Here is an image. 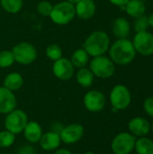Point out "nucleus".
I'll return each mask as SVG.
<instances>
[{
  "label": "nucleus",
  "instance_id": "nucleus-35",
  "mask_svg": "<svg viewBox=\"0 0 153 154\" xmlns=\"http://www.w3.org/2000/svg\"><path fill=\"white\" fill-rule=\"evenodd\" d=\"M67 1H68L69 3H70V4H72V5H76V4H78L80 0H67Z\"/></svg>",
  "mask_w": 153,
  "mask_h": 154
},
{
  "label": "nucleus",
  "instance_id": "nucleus-4",
  "mask_svg": "<svg viewBox=\"0 0 153 154\" xmlns=\"http://www.w3.org/2000/svg\"><path fill=\"white\" fill-rule=\"evenodd\" d=\"M89 69L92 71L94 76L99 79H106L111 78L114 75L115 66L110 58L102 55L94 57V59L90 62Z\"/></svg>",
  "mask_w": 153,
  "mask_h": 154
},
{
  "label": "nucleus",
  "instance_id": "nucleus-29",
  "mask_svg": "<svg viewBox=\"0 0 153 154\" xmlns=\"http://www.w3.org/2000/svg\"><path fill=\"white\" fill-rule=\"evenodd\" d=\"M52 7H53V5L50 2L46 1V0L41 1L37 5L38 12L43 16H50V14L51 13V10H52Z\"/></svg>",
  "mask_w": 153,
  "mask_h": 154
},
{
  "label": "nucleus",
  "instance_id": "nucleus-9",
  "mask_svg": "<svg viewBox=\"0 0 153 154\" xmlns=\"http://www.w3.org/2000/svg\"><path fill=\"white\" fill-rule=\"evenodd\" d=\"M136 53L142 56H150L153 54V34L145 31L136 32L133 41Z\"/></svg>",
  "mask_w": 153,
  "mask_h": 154
},
{
  "label": "nucleus",
  "instance_id": "nucleus-8",
  "mask_svg": "<svg viewBox=\"0 0 153 154\" xmlns=\"http://www.w3.org/2000/svg\"><path fill=\"white\" fill-rule=\"evenodd\" d=\"M136 137L130 133L118 134L112 141L111 149L115 154H130L134 150Z\"/></svg>",
  "mask_w": 153,
  "mask_h": 154
},
{
  "label": "nucleus",
  "instance_id": "nucleus-5",
  "mask_svg": "<svg viewBox=\"0 0 153 154\" xmlns=\"http://www.w3.org/2000/svg\"><path fill=\"white\" fill-rule=\"evenodd\" d=\"M5 130L11 132L14 135L23 133L25 125L28 123L27 114L21 109H14L9 114L5 115Z\"/></svg>",
  "mask_w": 153,
  "mask_h": 154
},
{
  "label": "nucleus",
  "instance_id": "nucleus-20",
  "mask_svg": "<svg viewBox=\"0 0 153 154\" xmlns=\"http://www.w3.org/2000/svg\"><path fill=\"white\" fill-rule=\"evenodd\" d=\"M23 85V78L20 73L12 72L6 75L4 79V87L11 91H16L20 89Z\"/></svg>",
  "mask_w": 153,
  "mask_h": 154
},
{
  "label": "nucleus",
  "instance_id": "nucleus-33",
  "mask_svg": "<svg viewBox=\"0 0 153 154\" xmlns=\"http://www.w3.org/2000/svg\"><path fill=\"white\" fill-rule=\"evenodd\" d=\"M54 154H73L70 151H69V150H67V149H63V148H61V149H57L56 151H55V152Z\"/></svg>",
  "mask_w": 153,
  "mask_h": 154
},
{
  "label": "nucleus",
  "instance_id": "nucleus-26",
  "mask_svg": "<svg viewBox=\"0 0 153 154\" xmlns=\"http://www.w3.org/2000/svg\"><path fill=\"white\" fill-rule=\"evenodd\" d=\"M46 55L50 60L56 61L59 59L62 58V50L58 44L52 43L46 48Z\"/></svg>",
  "mask_w": 153,
  "mask_h": 154
},
{
  "label": "nucleus",
  "instance_id": "nucleus-16",
  "mask_svg": "<svg viewBox=\"0 0 153 154\" xmlns=\"http://www.w3.org/2000/svg\"><path fill=\"white\" fill-rule=\"evenodd\" d=\"M76 15L83 20L92 18L96 11V4L93 0H80L75 5Z\"/></svg>",
  "mask_w": 153,
  "mask_h": 154
},
{
  "label": "nucleus",
  "instance_id": "nucleus-12",
  "mask_svg": "<svg viewBox=\"0 0 153 154\" xmlns=\"http://www.w3.org/2000/svg\"><path fill=\"white\" fill-rule=\"evenodd\" d=\"M52 72L57 79L60 80H69L74 75L75 67L71 63L70 60L60 58L54 61L52 65Z\"/></svg>",
  "mask_w": 153,
  "mask_h": 154
},
{
  "label": "nucleus",
  "instance_id": "nucleus-31",
  "mask_svg": "<svg viewBox=\"0 0 153 154\" xmlns=\"http://www.w3.org/2000/svg\"><path fill=\"white\" fill-rule=\"evenodd\" d=\"M18 154H34V150L32 146L26 145V146L22 147L18 151Z\"/></svg>",
  "mask_w": 153,
  "mask_h": 154
},
{
  "label": "nucleus",
  "instance_id": "nucleus-18",
  "mask_svg": "<svg viewBox=\"0 0 153 154\" xmlns=\"http://www.w3.org/2000/svg\"><path fill=\"white\" fill-rule=\"evenodd\" d=\"M112 32L118 39L126 38L131 32V25L129 21L124 17L116 18L112 23Z\"/></svg>",
  "mask_w": 153,
  "mask_h": 154
},
{
  "label": "nucleus",
  "instance_id": "nucleus-34",
  "mask_svg": "<svg viewBox=\"0 0 153 154\" xmlns=\"http://www.w3.org/2000/svg\"><path fill=\"white\" fill-rule=\"evenodd\" d=\"M148 22H149V25L153 28V13H151V14L148 16Z\"/></svg>",
  "mask_w": 153,
  "mask_h": 154
},
{
  "label": "nucleus",
  "instance_id": "nucleus-36",
  "mask_svg": "<svg viewBox=\"0 0 153 154\" xmlns=\"http://www.w3.org/2000/svg\"><path fill=\"white\" fill-rule=\"evenodd\" d=\"M84 154H96L95 152H85Z\"/></svg>",
  "mask_w": 153,
  "mask_h": 154
},
{
  "label": "nucleus",
  "instance_id": "nucleus-17",
  "mask_svg": "<svg viewBox=\"0 0 153 154\" xmlns=\"http://www.w3.org/2000/svg\"><path fill=\"white\" fill-rule=\"evenodd\" d=\"M23 136L24 138L30 143H37L40 142V139L43 134L42 128L41 125L35 121H28L27 125H25L23 131Z\"/></svg>",
  "mask_w": 153,
  "mask_h": 154
},
{
  "label": "nucleus",
  "instance_id": "nucleus-23",
  "mask_svg": "<svg viewBox=\"0 0 153 154\" xmlns=\"http://www.w3.org/2000/svg\"><path fill=\"white\" fill-rule=\"evenodd\" d=\"M89 60V55L84 49H78L76 50L71 56V63L75 68L81 69L85 68Z\"/></svg>",
  "mask_w": 153,
  "mask_h": 154
},
{
  "label": "nucleus",
  "instance_id": "nucleus-22",
  "mask_svg": "<svg viewBox=\"0 0 153 154\" xmlns=\"http://www.w3.org/2000/svg\"><path fill=\"white\" fill-rule=\"evenodd\" d=\"M134 150L137 154H153V141L146 136L139 137L135 141Z\"/></svg>",
  "mask_w": 153,
  "mask_h": 154
},
{
  "label": "nucleus",
  "instance_id": "nucleus-30",
  "mask_svg": "<svg viewBox=\"0 0 153 154\" xmlns=\"http://www.w3.org/2000/svg\"><path fill=\"white\" fill-rule=\"evenodd\" d=\"M143 109L149 116L153 117V97H149L144 100Z\"/></svg>",
  "mask_w": 153,
  "mask_h": 154
},
{
  "label": "nucleus",
  "instance_id": "nucleus-10",
  "mask_svg": "<svg viewBox=\"0 0 153 154\" xmlns=\"http://www.w3.org/2000/svg\"><path fill=\"white\" fill-rule=\"evenodd\" d=\"M84 106L89 112L98 113L102 111L106 106V97L99 90H90L88 91L83 99Z\"/></svg>",
  "mask_w": 153,
  "mask_h": 154
},
{
  "label": "nucleus",
  "instance_id": "nucleus-28",
  "mask_svg": "<svg viewBox=\"0 0 153 154\" xmlns=\"http://www.w3.org/2000/svg\"><path fill=\"white\" fill-rule=\"evenodd\" d=\"M149 22H148V17L146 15H142L138 18H135L134 22V30L136 32H145L149 28Z\"/></svg>",
  "mask_w": 153,
  "mask_h": 154
},
{
  "label": "nucleus",
  "instance_id": "nucleus-37",
  "mask_svg": "<svg viewBox=\"0 0 153 154\" xmlns=\"http://www.w3.org/2000/svg\"><path fill=\"white\" fill-rule=\"evenodd\" d=\"M151 131L153 133V122H152V124L151 125Z\"/></svg>",
  "mask_w": 153,
  "mask_h": 154
},
{
  "label": "nucleus",
  "instance_id": "nucleus-2",
  "mask_svg": "<svg viewBox=\"0 0 153 154\" xmlns=\"http://www.w3.org/2000/svg\"><path fill=\"white\" fill-rule=\"evenodd\" d=\"M110 47V38L106 32L96 31L87 36L83 43V49L89 56L97 57L104 55Z\"/></svg>",
  "mask_w": 153,
  "mask_h": 154
},
{
  "label": "nucleus",
  "instance_id": "nucleus-1",
  "mask_svg": "<svg viewBox=\"0 0 153 154\" xmlns=\"http://www.w3.org/2000/svg\"><path fill=\"white\" fill-rule=\"evenodd\" d=\"M109 56L115 64L128 65L135 59L136 51L133 42L124 38L118 39L109 47Z\"/></svg>",
  "mask_w": 153,
  "mask_h": 154
},
{
  "label": "nucleus",
  "instance_id": "nucleus-32",
  "mask_svg": "<svg viewBox=\"0 0 153 154\" xmlns=\"http://www.w3.org/2000/svg\"><path fill=\"white\" fill-rule=\"evenodd\" d=\"M109 1H110V3H112L115 5L123 6V5H125L130 0H109Z\"/></svg>",
  "mask_w": 153,
  "mask_h": 154
},
{
  "label": "nucleus",
  "instance_id": "nucleus-38",
  "mask_svg": "<svg viewBox=\"0 0 153 154\" xmlns=\"http://www.w3.org/2000/svg\"><path fill=\"white\" fill-rule=\"evenodd\" d=\"M0 154H1V153H0Z\"/></svg>",
  "mask_w": 153,
  "mask_h": 154
},
{
  "label": "nucleus",
  "instance_id": "nucleus-25",
  "mask_svg": "<svg viewBox=\"0 0 153 154\" xmlns=\"http://www.w3.org/2000/svg\"><path fill=\"white\" fill-rule=\"evenodd\" d=\"M15 135L7 130L0 132V148H8L14 144Z\"/></svg>",
  "mask_w": 153,
  "mask_h": 154
},
{
  "label": "nucleus",
  "instance_id": "nucleus-11",
  "mask_svg": "<svg viewBox=\"0 0 153 154\" xmlns=\"http://www.w3.org/2000/svg\"><path fill=\"white\" fill-rule=\"evenodd\" d=\"M84 127L80 124H70L69 125L63 126L60 132V136L61 143L66 144H74L81 140L84 135Z\"/></svg>",
  "mask_w": 153,
  "mask_h": 154
},
{
  "label": "nucleus",
  "instance_id": "nucleus-19",
  "mask_svg": "<svg viewBox=\"0 0 153 154\" xmlns=\"http://www.w3.org/2000/svg\"><path fill=\"white\" fill-rule=\"evenodd\" d=\"M125 12L133 18H138L145 14V4L141 0H130L125 5Z\"/></svg>",
  "mask_w": 153,
  "mask_h": 154
},
{
  "label": "nucleus",
  "instance_id": "nucleus-21",
  "mask_svg": "<svg viewBox=\"0 0 153 154\" xmlns=\"http://www.w3.org/2000/svg\"><path fill=\"white\" fill-rule=\"evenodd\" d=\"M77 82L83 88H89L93 85L95 76L89 69L81 68L78 69L76 75Z\"/></svg>",
  "mask_w": 153,
  "mask_h": 154
},
{
  "label": "nucleus",
  "instance_id": "nucleus-27",
  "mask_svg": "<svg viewBox=\"0 0 153 154\" xmlns=\"http://www.w3.org/2000/svg\"><path fill=\"white\" fill-rule=\"evenodd\" d=\"M14 58L12 51H0V68L5 69L12 66L14 62Z\"/></svg>",
  "mask_w": 153,
  "mask_h": 154
},
{
  "label": "nucleus",
  "instance_id": "nucleus-3",
  "mask_svg": "<svg viewBox=\"0 0 153 154\" xmlns=\"http://www.w3.org/2000/svg\"><path fill=\"white\" fill-rule=\"evenodd\" d=\"M75 16V5L69 3L68 1L60 2L53 5L51 13L50 14V17L52 22L59 25L68 24L73 20Z\"/></svg>",
  "mask_w": 153,
  "mask_h": 154
},
{
  "label": "nucleus",
  "instance_id": "nucleus-6",
  "mask_svg": "<svg viewBox=\"0 0 153 154\" xmlns=\"http://www.w3.org/2000/svg\"><path fill=\"white\" fill-rule=\"evenodd\" d=\"M110 103L116 110L126 109L132 102V95L128 88L124 85H115L110 92Z\"/></svg>",
  "mask_w": 153,
  "mask_h": 154
},
{
  "label": "nucleus",
  "instance_id": "nucleus-14",
  "mask_svg": "<svg viewBox=\"0 0 153 154\" xmlns=\"http://www.w3.org/2000/svg\"><path fill=\"white\" fill-rule=\"evenodd\" d=\"M17 101L13 91L5 87L0 88V114L7 115L16 108Z\"/></svg>",
  "mask_w": 153,
  "mask_h": 154
},
{
  "label": "nucleus",
  "instance_id": "nucleus-15",
  "mask_svg": "<svg viewBox=\"0 0 153 154\" xmlns=\"http://www.w3.org/2000/svg\"><path fill=\"white\" fill-rule=\"evenodd\" d=\"M60 143H61V140H60V134L53 131H49L42 134L39 142L41 148L46 152L56 151L60 147Z\"/></svg>",
  "mask_w": 153,
  "mask_h": 154
},
{
  "label": "nucleus",
  "instance_id": "nucleus-24",
  "mask_svg": "<svg viewBox=\"0 0 153 154\" xmlns=\"http://www.w3.org/2000/svg\"><path fill=\"white\" fill-rule=\"evenodd\" d=\"M1 6L10 14L18 13L23 7V0H0Z\"/></svg>",
  "mask_w": 153,
  "mask_h": 154
},
{
  "label": "nucleus",
  "instance_id": "nucleus-13",
  "mask_svg": "<svg viewBox=\"0 0 153 154\" xmlns=\"http://www.w3.org/2000/svg\"><path fill=\"white\" fill-rule=\"evenodd\" d=\"M128 129L130 134L135 137H143L151 132V123L142 116L132 118L128 123Z\"/></svg>",
  "mask_w": 153,
  "mask_h": 154
},
{
  "label": "nucleus",
  "instance_id": "nucleus-7",
  "mask_svg": "<svg viewBox=\"0 0 153 154\" xmlns=\"http://www.w3.org/2000/svg\"><path fill=\"white\" fill-rule=\"evenodd\" d=\"M14 60L22 65H29L37 58V51L35 47L26 42H22L14 46L12 49Z\"/></svg>",
  "mask_w": 153,
  "mask_h": 154
}]
</instances>
